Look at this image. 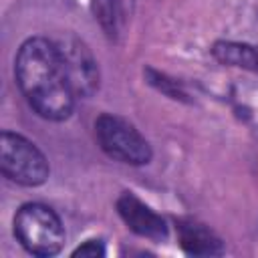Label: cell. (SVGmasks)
Returning a JSON list of instances; mask_svg holds the SVG:
<instances>
[{"label": "cell", "mask_w": 258, "mask_h": 258, "mask_svg": "<svg viewBox=\"0 0 258 258\" xmlns=\"http://www.w3.org/2000/svg\"><path fill=\"white\" fill-rule=\"evenodd\" d=\"M0 167L4 177L26 187L44 183L50 173L44 153L30 139L14 131H4L0 137Z\"/></svg>", "instance_id": "4"}, {"label": "cell", "mask_w": 258, "mask_h": 258, "mask_svg": "<svg viewBox=\"0 0 258 258\" xmlns=\"http://www.w3.org/2000/svg\"><path fill=\"white\" fill-rule=\"evenodd\" d=\"M16 240L34 256H54L64 244V228L52 208L30 202L14 216Z\"/></svg>", "instance_id": "2"}, {"label": "cell", "mask_w": 258, "mask_h": 258, "mask_svg": "<svg viewBox=\"0 0 258 258\" xmlns=\"http://www.w3.org/2000/svg\"><path fill=\"white\" fill-rule=\"evenodd\" d=\"M214 56L226 64L234 67H244V69H254L258 71V52L240 42H216L214 44Z\"/></svg>", "instance_id": "8"}, {"label": "cell", "mask_w": 258, "mask_h": 258, "mask_svg": "<svg viewBox=\"0 0 258 258\" xmlns=\"http://www.w3.org/2000/svg\"><path fill=\"white\" fill-rule=\"evenodd\" d=\"M95 137L101 149L115 161L127 165H145L151 161V145L139 129L127 119L103 113L95 119Z\"/></svg>", "instance_id": "3"}, {"label": "cell", "mask_w": 258, "mask_h": 258, "mask_svg": "<svg viewBox=\"0 0 258 258\" xmlns=\"http://www.w3.org/2000/svg\"><path fill=\"white\" fill-rule=\"evenodd\" d=\"M93 14L107 32V36L115 38L123 24V2L121 0H93Z\"/></svg>", "instance_id": "9"}, {"label": "cell", "mask_w": 258, "mask_h": 258, "mask_svg": "<svg viewBox=\"0 0 258 258\" xmlns=\"http://www.w3.org/2000/svg\"><path fill=\"white\" fill-rule=\"evenodd\" d=\"M177 224L179 246L191 256H220L224 254L222 240L204 224L191 218H181Z\"/></svg>", "instance_id": "7"}, {"label": "cell", "mask_w": 258, "mask_h": 258, "mask_svg": "<svg viewBox=\"0 0 258 258\" xmlns=\"http://www.w3.org/2000/svg\"><path fill=\"white\" fill-rule=\"evenodd\" d=\"M14 79L28 105L48 121H64L75 107V89L56 42L32 36L14 58Z\"/></svg>", "instance_id": "1"}, {"label": "cell", "mask_w": 258, "mask_h": 258, "mask_svg": "<svg viewBox=\"0 0 258 258\" xmlns=\"http://www.w3.org/2000/svg\"><path fill=\"white\" fill-rule=\"evenodd\" d=\"M56 44L64 58V67L69 71V79L75 89V95H83V97L93 95L99 85V71H97V60L93 58L89 48L73 36Z\"/></svg>", "instance_id": "5"}, {"label": "cell", "mask_w": 258, "mask_h": 258, "mask_svg": "<svg viewBox=\"0 0 258 258\" xmlns=\"http://www.w3.org/2000/svg\"><path fill=\"white\" fill-rule=\"evenodd\" d=\"M103 254H105V246L101 240H87L83 246H79L73 252V256H89V258H97Z\"/></svg>", "instance_id": "10"}, {"label": "cell", "mask_w": 258, "mask_h": 258, "mask_svg": "<svg viewBox=\"0 0 258 258\" xmlns=\"http://www.w3.org/2000/svg\"><path fill=\"white\" fill-rule=\"evenodd\" d=\"M115 206H117V212H119L121 220L137 236H143V238H149V240H163L167 236L165 220L157 212H153L149 206H145L131 191H123L117 198Z\"/></svg>", "instance_id": "6"}]
</instances>
